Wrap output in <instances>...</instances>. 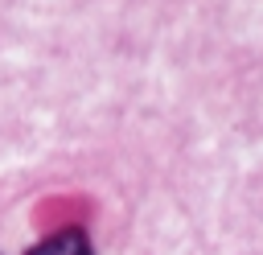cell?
<instances>
[{
    "label": "cell",
    "instance_id": "obj_1",
    "mask_svg": "<svg viewBox=\"0 0 263 255\" xmlns=\"http://www.w3.org/2000/svg\"><path fill=\"white\" fill-rule=\"evenodd\" d=\"M25 255H90V239L82 226H66V230H53L41 243H33Z\"/></svg>",
    "mask_w": 263,
    "mask_h": 255
}]
</instances>
